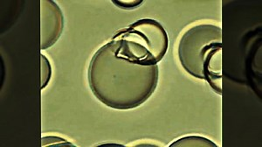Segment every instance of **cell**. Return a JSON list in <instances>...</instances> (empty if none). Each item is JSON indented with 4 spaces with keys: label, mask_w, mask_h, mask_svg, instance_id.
<instances>
[{
    "label": "cell",
    "mask_w": 262,
    "mask_h": 147,
    "mask_svg": "<svg viewBox=\"0 0 262 147\" xmlns=\"http://www.w3.org/2000/svg\"><path fill=\"white\" fill-rule=\"evenodd\" d=\"M51 76H52V67H51L50 61L44 54H41V86H40L41 90H44L46 86H48V84L50 81Z\"/></svg>",
    "instance_id": "52a82bcc"
},
{
    "label": "cell",
    "mask_w": 262,
    "mask_h": 147,
    "mask_svg": "<svg viewBox=\"0 0 262 147\" xmlns=\"http://www.w3.org/2000/svg\"><path fill=\"white\" fill-rule=\"evenodd\" d=\"M100 146H120L122 147L123 146V145H122V144H101Z\"/></svg>",
    "instance_id": "9c48e42d"
},
{
    "label": "cell",
    "mask_w": 262,
    "mask_h": 147,
    "mask_svg": "<svg viewBox=\"0 0 262 147\" xmlns=\"http://www.w3.org/2000/svg\"><path fill=\"white\" fill-rule=\"evenodd\" d=\"M138 146H155L153 144H138Z\"/></svg>",
    "instance_id": "30bf717a"
},
{
    "label": "cell",
    "mask_w": 262,
    "mask_h": 147,
    "mask_svg": "<svg viewBox=\"0 0 262 147\" xmlns=\"http://www.w3.org/2000/svg\"><path fill=\"white\" fill-rule=\"evenodd\" d=\"M116 47L112 39L96 52L89 68V83L95 96L107 106L135 108L154 92L158 68L126 60L118 55Z\"/></svg>",
    "instance_id": "6da1fadb"
},
{
    "label": "cell",
    "mask_w": 262,
    "mask_h": 147,
    "mask_svg": "<svg viewBox=\"0 0 262 147\" xmlns=\"http://www.w3.org/2000/svg\"><path fill=\"white\" fill-rule=\"evenodd\" d=\"M179 57L183 68L196 78L205 80L222 95V30L212 24L191 27L181 38Z\"/></svg>",
    "instance_id": "7a4b0ae2"
},
{
    "label": "cell",
    "mask_w": 262,
    "mask_h": 147,
    "mask_svg": "<svg viewBox=\"0 0 262 147\" xmlns=\"http://www.w3.org/2000/svg\"><path fill=\"white\" fill-rule=\"evenodd\" d=\"M41 8V49H47L60 39L64 29V17L56 2L42 0Z\"/></svg>",
    "instance_id": "277c9868"
},
{
    "label": "cell",
    "mask_w": 262,
    "mask_h": 147,
    "mask_svg": "<svg viewBox=\"0 0 262 147\" xmlns=\"http://www.w3.org/2000/svg\"><path fill=\"white\" fill-rule=\"evenodd\" d=\"M41 146H75V145L68 140H66L65 138H60L58 136H46V137H42Z\"/></svg>",
    "instance_id": "8992f818"
},
{
    "label": "cell",
    "mask_w": 262,
    "mask_h": 147,
    "mask_svg": "<svg viewBox=\"0 0 262 147\" xmlns=\"http://www.w3.org/2000/svg\"><path fill=\"white\" fill-rule=\"evenodd\" d=\"M170 147H217L214 142L200 136H188L179 138L170 144Z\"/></svg>",
    "instance_id": "5b68a950"
},
{
    "label": "cell",
    "mask_w": 262,
    "mask_h": 147,
    "mask_svg": "<svg viewBox=\"0 0 262 147\" xmlns=\"http://www.w3.org/2000/svg\"><path fill=\"white\" fill-rule=\"evenodd\" d=\"M119 56L132 62L151 66L160 62L169 48L164 27L154 19H141L113 37Z\"/></svg>",
    "instance_id": "3957f363"
},
{
    "label": "cell",
    "mask_w": 262,
    "mask_h": 147,
    "mask_svg": "<svg viewBox=\"0 0 262 147\" xmlns=\"http://www.w3.org/2000/svg\"><path fill=\"white\" fill-rule=\"evenodd\" d=\"M143 1L140 0H124V1H120V0H113L112 3L115 4L116 6H118L122 9L131 10L134 9L137 6H140L143 4Z\"/></svg>",
    "instance_id": "ba28073f"
}]
</instances>
